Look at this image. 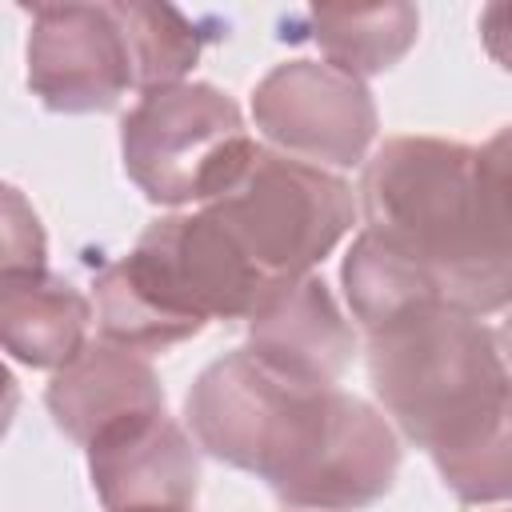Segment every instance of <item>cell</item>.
I'll return each instance as SVG.
<instances>
[{
	"label": "cell",
	"mask_w": 512,
	"mask_h": 512,
	"mask_svg": "<svg viewBox=\"0 0 512 512\" xmlns=\"http://www.w3.org/2000/svg\"><path fill=\"white\" fill-rule=\"evenodd\" d=\"M476 148L444 136H388L360 176L364 228L404 252L448 308L488 316L512 304V276L492 260L476 196Z\"/></svg>",
	"instance_id": "obj_1"
},
{
	"label": "cell",
	"mask_w": 512,
	"mask_h": 512,
	"mask_svg": "<svg viewBox=\"0 0 512 512\" xmlns=\"http://www.w3.org/2000/svg\"><path fill=\"white\" fill-rule=\"evenodd\" d=\"M368 384L432 464L476 448L512 404L496 332L448 304H424L368 332Z\"/></svg>",
	"instance_id": "obj_2"
},
{
	"label": "cell",
	"mask_w": 512,
	"mask_h": 512,
	"mask_svg": "<svg viewBox=\"0 0 512 512\" xmlns=\"http://www.w3.org/2000/svg\"><path fill=\"white\" fill-rule=\"evenodd\" d=\"M256 148L240 104L200 80L140 92L136 108L120 120L124 172L164 208L212 204L244 176Z\"/></svg>",
	"instance_id": "obj_3"
},
{
	"label": "cell",
	"mask_w": 512,
	"mask_h": 512,
	"mask_svg": "<svg viewBox=\"0 0 512 512\" xmlns=\"http://www.w3.org/2000/svg\"><path fill=\"white\" fill-rule=\"evenodd\" d=\"M204 208L272 284L312 276L356 224L348 180L276 148H256L244 176Z\"/></svg>",
	"instance_id": "obj_4"
},
{
	"label": "cell",
	"mask_w": 512,
	"mask_h": 512,
	"mask_svg": "<svg viewBox=\"0 0 512 512\" xmlns=\"http://www.w3.org/2000/svg\"><path fill=\"white\" fill-rule=\"evenodd\" d=\"M252 120L276 152L332 168L364 164L380 128L368 84L328 60L276 64L252 88Z\"/></svg>",
	"instance_id": "obj_5"
},
{
	"label": "cell",
	"mask_w": 512,
	"mask_h": 512,
	"mask_svg": "<svg viewBox=\"0 0 512 512\" xmlns=\"http://www.w3.org/2000/svg\"><path fill=\"white\" fill-rule=\"evenodd\" d=\"M128 260L148 284L164 292L172 308L200 324L248 320L264 296L280 288L244 256V248L208 208L152 220Z\"/></svg>",
	"instance_id": "obj_6"
},
{
	"label": "cell",
	"mask_w": 512,
	"mask_h": 512,
	"mask_svg": "<svg viewBox=\"0 0 512 512\" xmlns=\"http://www.w3.org/2000/svg\"><path fill=\"white\" fill-rule=\"evenodd\" d=\"M28 88L48 112H112L136 88L112 4H36Z\"/></svg>",
	"instance_id": "obj_7"
},
{
	"label": "cell",
	"mask_w": 512,
	"mask_h": 512,
	"mask_svg": "<svg viewBox=\"0 0 512 512\" xmlns=\"http://www.w3.org/2000/svg\"><path fill=\"white\" fill-rule=\"evenodd\" d=\"M304 388H316V384L280 376L244 344L212 360L192 380L184 396V420L192 428V440L208 456L260 476Z\"/></svg>",
	"instance_id": "obj_8"
},
{
	"label": "cell",
	"mask_w": 512,
	"mask_h": 512,
	"mask_svg": "<svg viewBox=\"0 0 512 512\" xmlns=\"http://www.w3.org/2000/svg\"><path fill=\"white\" fill-rule=\"evenodd\" d=\"M200 444L168 412L116 424L88 444V476L104 512H188L200 488Z\"/></svg>",
	"instance_id": "obj_9"
},
{
	"label": "cell",
	"mask_w": 512,
	"mask_h": 512,
	"mask_svg": "<svg viewBox=\"0 0 512 512\" xmlns=\"http://www.w3.org/2000/svg\"><path fill=\"white\" fill-rule=\"evenodd\" d=\"M248 348L288 380L328 388L356 356V332L320 276H300L264 296L248 316Z\"/></svg>",
	"instance_id": "obj_10"
},
{
	"label": "cell",
	"mask_w": 512,
	"mask_h": 512,
	"mask_svg": "<svg viewBox=\"0 0 512 512\" xmlns=\"http://www.w3.org/2000/svg\"><path fill=\"white\" fill-rule=\"evenodd\" d=\"M52 424L80 448L148 412H164V388L156 368L120 344L88 340V348L52 372L44 388Z\"/></svg>",
	"instance_id": "obj_11"
},
{
	"label": "cell",
	"mask_w": 512,
	"mask_h": 512,
	"mask_svg": "<svg viewBox=\"0 0 512 512\" xmlns=\"http://www.w3.org/2000/svg\"><path fill=\"white\" fill-rule=\"evenodd\" d=\"M92 304L52 272H0V340L16 364L64 368L88 348Z\"/></svg>",
	"instance_id": "obj_12"
},
{
	"label": "cell",
	"mask_w": 512,
	"mask_h": 512,
	"mask_svg": "<svg viewBox=\"0 0 512 512\" xmlns=\"http://www.w3.org/2000/svg\"><path fill=\"white\" fill-rule=\"evenodd\" d=\"M96 328L108 344H120L128 352H164L180 340H192L204 332L200 320L184 316L164 300L156 284H148L128 256L112 260L96 272Z\"/></svg>",
	"instance_id": "obj_13"
},
{
	"label": "cell",
	"mask_w": 512,
	"mask_h": 512,
	"mask_svg": "<svg viewBox=\"0 0 512 512\" xmlns=\"http://www.w3.org/2000/svg\"><path fill=\"white\" fill-rule=\"evenodd\" d=\"M340 284H344V300L364 332H376L412 308L444 304L436 284L404 252H396L368 228L356 232L344 264H340Z\"/></svg>",
	"instance_id": "obj_14"
},
{
	"label": "cell",
	"mask_w": 512,
	"mask_h": 512,
	"mask_svg": "<svg viewBox=\"0 0 512 512\" xmlns=\"http://www.w3.org/2000/svg\"><path fill=\"white\" fill-rule=\"evenodd\" d=\"M312 40L324 60L352 72L376 76L408 56L420 32V12L412 4H376V8H316L308 16Z\"/></svg>",
	"instance_id": "obj_15"
},
{
	"label": "cell",
	"mask_w": 512,
	"mask_h": 512,
	"mask_svg": "<svg viewBox=\"0 0 512 512\" xmlns=\"http://www.w3.org/2000/svg\"><path fill=\"white\" fill-rule=\"evenodd\" d=\"M112 16L124 32L128 60H132V80H136L140 92L184 84V76L200 60V48H204L208 32H200L172 4L128 0V4H112Z\"/></svg>",
	"instance_id": "obj_16"
},
{
	"label": "cell",
	"mask_w": 512,
	"mask_h": 512,
	"mask_svg": "<svg viewBox=\"0 0 512 512\" xmlns=\"http://www.w3.org/2000/svg\"><path fill=\"white\" fill-rule=\"evenodd\" d=\"M472 196L492 260L512 276V124L496 128L472 156Z\"/></svg>",
	"instance_id": "obj_17"
},
{
	"label": "cell",
	"mask_w": 512,
	"mask_h": 512,
	"mask_svg": "<svg viewBox=\"0 0 512 512\" xmlns=\"http://www.w3.org/2000/svg\"><path fill=\"white\" fill-rule=\"evenodd\" d=\"M440 480L460 504H500L512 500V404L504 420L468 452L436 464Z\"/></svg>",
	"instance_id": "obj_18"
},
{
	"label": "cell",
	"mask_w": 512,
	"mask_h": 512,
	"mask_svg": "<svg viewBox=\"0 0 512 512\" xmlns=\"http://www.w3.org/2000/svg\"><path fill=\"white\" fill-rule=\"evenodd\" d=\"M0 272H44V228L16 188H4V260Z\"/></svg>",
	"instance_id": "obj_19"
},
{
	"label": "cell",
	"mask_w": 512,
	"mask_h": 512,
	"mask_svg": "<svg viewBox=\"0 0 512 512\" xmlns=\"http://www.w3.org/2000/svg\"><path fill=\"white\" fill-rule=\"evenodd\" d=\"M480 40H484V52L504 72H512V4H488L480 12Z\"/></svg>",
	"instance_id": "obj_20"
},
{
	"label": "cell",
	"mask_w": 512,
	"mask_h": 512,
	"mask_svg": "<svg viewBox=\"0 0 512 512\" xmlns=\"http://www.w3.org/2000/svg\"><path fill=\"white\" fill-rule=\"evenodd\" d=\"M496 344H500V352H504V364H508V372H512V316L500 324V332H496Z\"/></svg>",
	"instance_id": "obj_21"
},
{
	"label": "cell",
	"mask_w": 512,
	"mask_h": 512,
	"mask_svg": "<svg viewBox=\"0 0 512 512\" xmlns=\"http://www.w3.org/2000/svg\"><path fill=\"white\" fill-rule=\"evenodd\" d=\"M188 512H192V508H188Z\"/></svg>",
	"instance_id": "obj_22"
}]
</instances>
